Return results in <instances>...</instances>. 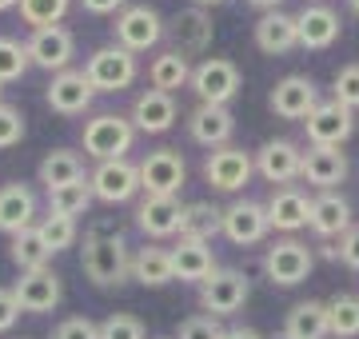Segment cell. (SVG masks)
I'll use <instances>...</instances> for the list:
<instances>
[{
	"label": "cell",
	"instance_id": "1",
	"mask_svg": "<svg viewBox=\"0 0 359 339\" xmlns=\"http://www.w3.org/2000/svg\"><path fill=\"white\" fill-rule=\"evenodd\" d=\"M80 268L96 287H120L132 279V251L120 232H92L80 248Z\"/></svg>",
	"mask_w": 359,
	"mask_h": 339
},
{
	"label": "cell",
	"instance_id": "2",
	"mask_svg": "<svg viewBox=\"0 0 359 339\" xmlns=\"http://www.w3.org/2000/svg\"><path fill=\"white\" fill-rule=\"evenodd\" d=\"M132 144H136V128L120 112H100V116H92L84 124V156H92L96 164H104V160H128Z\"/></svg>",
	"mask_w": 359,
	"mask_h": 339
},
{
	"label": "cell",
	"instance_id": "3",
	"mask_svg": "<svg viewBox=\"0 0 359 339\" xmlns=\"http://www.w3.org/2000/svg\"><path fill=\"white\" fill-rule=\"evenodd\" d=\"M188 88L196 92L200 104L228 108L231 100L240 96V88H244V76H240L236 60H228V56H208V60H200V64L192 68V84H188Z\"/></svg>",
	"mask_w": 359,
	"mask_h": 339
},
{
	"label": "cell",
	"instance_id": "4",
	"mask_svg": "<svg viewBox=\"0 0 359 339\" xmlns=\"http://www.w3.org/2000/svg\"><path fill=\"white\" fill-rule=\"evenodd\" d=\"M160 40H164V20H160V13H156L152 4H128L124 13H116V25H112L116 48L140 56L148 48H156Z\"/></svg>",
	"mask_w": 359,
	"mask_h": 339
},
{
	"label": "cell",
	"instance_id": "5",
	"mask_svg": "<svg viewBox=\"0 0 359 339\" xmlns=\"http://www.w3.org/2000/svg\"><path fill=\"white\" fill-rule=\"evenodd\" d=\"M316 268V256L304 240H295V235H283L276 240L268 251H264V275H268L276 287H295L304 284Z\"/></svg>",
	"mask_w": 359,
	"mask_h": 339
},
{
	"label": "cell",
	"instance_id": "6",
	"mask_svg": "<svg viewBox=\"0 0 359 339\" xmlns=\"http://www.w3.org/2000/svg\"><path fill=\"white\" fill-rule=\"evenodd\" d=\"M84 76H88L92 92H124V88L136 84L140 64H136V56L132 53L108 44V48H96V53L84 60Z\"/></svg>",
	"mask_w": 359,
	"mask_h": 339
},
{
	"label": "cell",
	"instance_id": "7",
	"mask_svg": "<svg viewBox=\"0 0 359 339\" xmlns=\"http://www.w3.org/2000/svg\"><path fill=\"white\" fill-rule=\"evenodd\" d=\"M136 168H140L144 196H176L180 200L184 184H188V164H184V156H180L176 148H156Z\"/></svg>",
	"mask_w": 359,
	"mask_h": 339
},
{
	"label": "cell",
	"instance_id": "8",
	"mask_svg": "<svg viewBox=\"0 0 359 339\" xmlns=\"http://www.w3.org/2000/svg\"><path fill=\"white\" fill-rule=\"evenodd\" d=\"M248 296H252V284L236 268H216L200 284V307H204V315H216V319L219 315H236L248 303Z\"/></svg>",
	"mask_w": 359,
	"mask_h": 339
},
{
	"label": "cell",
	"instance_id": "9",
	"mask_svg": "<svg viewBox=\"0 0 359 339\" xmlns=\"http://www.w3.org/2000/svg\"><path fill=\"white\" fill-rule=\"evenodd\" d=\"M25 48H28V64L44 68V72H65V68H72V56H76V36L65 25L32 28Z\"/></svg>",
	"mask_w": 359,
	"mask_h": 339
},
{
	"label": "cell",
	"instance_id": "10",
	"mask_svg": "<svg viewBox=\"0 0 359 339\" xmlns=\"http://www.w3.org/2000/svg\"><path fill=\"white\" fill-rule=\"evenodd\" d=\"M311 148H344L355 132V112H347L339 100H320L304 120Z\"/></svg>",
	"mask_w": 359,
	"mask_h": 339
},
{
	"label": "cell",
	"instance_id": "11",
	"mask_svg": "<svg viewBox=\"0 0 359 339\" xmlns=\"http://www.w3.org/2000/svg\"><path fill=\"white\" fill-rule=\"evenodd\" d=\"M88 188L92 200H100V204H128L140 192V168L132 160H104L92 168Z\"/></svg>",
	"mask_w": 359,
	"mask_h": 339
},
{
	"label": "cell",
	"instance_id": "12",
	"mask_svg": "<svg viewBox=\"0 0 359 339\" xmlns=\"http://www.w3.org/2000/svg\"><path fill=\"white\" fill-rule=\"evenodd\" d=\"M252 172H256L252 152L236 148V144H224L216 152H208V160H204V180L212 184L216 192H240V188L252 180Z\"/></svg>",
	"mask_w": 359,
	"mask_h": 339
},
{
	"label": "cell",
	"instance_id": "13",
	"mask_svg": "<svg viewBox=\"0 0 359 339\" xmlns=\"http://www.w3.org/2000/svg\"><path fill=\"white\" fill-rule=\"evenodd\" d=\"M13 296L20 303V312L28 315H48L60 307L65 300V284L52 268H40V272H20V279L13 284Z\"/></svg>",
	"mask_w": 359,
	"mask_h": 339
},
{
	"label": "cell",
	"instance_id": "14",
	"mask_svg": "<svg viewBox=\"0 0 359 339\" xmlns=\"http://www.w3.org/2000/svg\"><path fill=\"white\" fill-rule=\"evenodd\" d=\"M44 100L56 116H84L96 100V92H92L88 76H84V68H65V72H56L44 92Z\"/></svg>",
	"mask_w": 359,
	"mask_h": 339
},
{
	"label": "cell",
	"instance_id": "15",
	"mask_svg": "<svg viewBox=\"0 0 359 339\" xmlns=\"http://www.w3.org/2000/svg\"><path fill=\"white\" fill-rule=\"evenodd\" d=\"M271 232L268 223V208L259 200H236L224 208V235H228L236 248H252V244H264Z\"/></svg>",
	"mask_w": 359,
	"mask_h": 339
},
{
	"label": "cell",
	"instance_id": "16",
	"mask_svg": "<svg viewBox=\"0 0 359 339\" xmlns=\"http://www.w3.org/2000/svg\"><path fill=\"white\" fill-rule=\"evenodd\" d=\"M256 172L264 176L268 184H280L287 188L292 180H299V168H304V152L295 140H264L256 156Z\"/></svg>",
	"mask_w": 359,
	"mask_h": 339
},
{
	"label": "cell",
	"instance_id": "17",
	"mask_svg": "<svg viewBox=\"0 0 359 339\" xmlns=\"http://www.w3.org/2000/svg\"><path fill=\"white\" fill-rule=\"evenodd\" d=\"M295 32H299V48L323 53V48H332L339 40L344 25H339V13L332 4H308V8L295 13Z\"/></svg>",
	"mask_w": 359,
	"mask_h": 339
},
{
	"label": "cell",
	"instance_id": "18",
	"mask_svg": "<svg viewBox=\"0 0 359 339\" xmlns=\"http://www.w3.org/2000/svg\"><path fill=\"white\" fill-rule=\"evenodd\" d=\"M316 104H320V88L311 76H283L268 96V108L280 120H308Z\"/></svg>",
	"mask_w": 359,
	"mask_h": 339
},
{
	"label": "cell",
	"instance_id": "19",
	"mask_svg": "<svg viewBox=\"0 0 359 339\" xmlns=\"http://www.w3.org/2000/svg\"><path fill=\"white\" fill-rule=\"evenodd\" d=\"M164 32H172V48H176L180 56L208 53V48H212V36H216L208 8H196V4L192 8H184L172 25H164Z\"/></svg>",
	"mask_w": 359,
	"mask_h": 339
},
{
	"label": "cell",
	"instance_id": "20",
	"mask_svg": "<svg viewBox=\"0 0 359 339\" xmlns=\"http://www.w3.org/2000/svg\"><path fill=\"white\" fill-rule=\"evenodd\" d=\"M231 132H236V116H231V108L196 104L192 116H188V136H192L200 148H208V152H216V148L231 144Z\"/></svg>",
	"mask_w": 359,
	"mask_h": 339
},
{
	"label": "cell",
	"instance_id": "21",
	"mask_svg": "<svg viewBox=\"0 0 359 339\" xmlns=\"http://www.w3.org/2000/svg\"><path fill=\"white\" fill-rule=\"evenodd\" d=\"M132 128H136V136H164L172 124H176V96H168V92H140L136 100H132Z\"/></svg>",
	"mask_w": 359,
	"mask_h": 339
},
{
	"label": "cell",
	"instance_id": "22",
	"mask_svg": "<svg viewBox=\"0 0 359 339\" xmlns=\"http://www.w3.org/2000/svg\"><path fill=\"white\" fill-rule=\"evenodd\" d=\"M347 172H351V164H347V156L339 148H308L299 180H308L316 192H335L347 180Z\"/></svg>",
	"mask_w": 359,
	"mask_h": 339
},
{
	"label": "cell",
	"instance_id": "23",
	"mask_svg": "<svg viewBox=\"0 0 359 339\" xmlns=\"http://www.w3.org/2000/svg\"><path fill=\"white\" fill-rule=\"evenodd\" d=\"M180 216H184V204L176 196H144L136 204V228H140L148 240H168V235H180Z\"/></svg>",
	"mask_w": 359,
	"mask_h": 339
},
{
	"label": "cell",
	"instance_id": "24",
	"mask_svg": "<svg viewBox=\"0 0 359 339\" xmlns=\"http://www.w3.org/2000/svg\"><path fill=\"white\" fill-rule=\"evenodd\" d=\"M268 223L276 228V232H283V235H295L299 228H308V216H311V200H308V192H299V188H276L268 196Z\"/></svg>",
	"mask_w": 359,
	"mask_h": 339
},
{
	"label": "cell",
	"instance_id": "25",
	"mask_svg": "<svg viewBox=\"0 0 359 339\" xmlns=\"http://www.w3.org/2000/svg\"><path fill=\"white\" fill-rule=\"evenodd\" d=\"M351 204L347 196L339 192H320V196H311V216H308V228L320 240H344L347 228H351Z\"/></svg>",
	"mask_w": 359,
	"mask_h": 339
},
{
	"label": "cell",
	"instance_id": "26",
	"mask_svg": "<svg viewBox=\"0 0 359 339\" xmlns=\"http://www.w3.org/2000/svg\"><path fill=\"white\" fill-rule=\"evenodd\" d=\"M36 223V192L28 184H0V232L20 235Z\"/></svg>",
	"mask_w": 359,
	"mask_h": 339
},
{
	"label": "cell",
	"instance_id": "27",
	"mask_svg": "<svg viewBox=\"0 0 359 339\" xmlns=\"http://www.w3.org/2000/svg\"><path fill=\"white\" fill-rule=\"evenodd\" d=\"M168 256H172V279H180V284L200 287L208 275L216 272V256H212V248L200 244V240H180V244L168 248Z\"/></svg>",
	"mask_w": 359,
	"mask_h": 339
},
{
	"label": "cell",
	"instance_id": "28",
	"mask_svg": "<svg viewBox=\"0 0 359 339\" xmlns=\"http://www.w3.org/2000/svg\"><path fill=\"white\" fill-rule=\"evenodd\" d=\"M256 48L264 56H287L292 48H299V32H295L292 13H264L256 20Z\"/></svg>",
	"mask_w": 359,
	"mask_h": 339
},
{
	"label": "cell",
	"instance_id": "29",
	"mask_svg": "<svg viewBox=\"0 0 359 339\" xmlns=\"http://www.w3.org/2000/svg\"><path fill=\"white\" fill-rule=\"evenodd\" d=\"M36 180L44 184V192H56V188H68V184L88 180V176H84V156L72 152V148H52L48 156L40 160Z\"/></svg>",
	"mask_w": 359,
	"mask_h": 339
},
{
	"label": "cell",
	"instance_id": "30",
	"mask_svg": "<svg viewBox=\"0 0 359 339\" xmlns=\"http://www.w3.org/2000/svg\"><path fill=\"white\" fill-rule=\"evenodd\" d=\"M216 235H224V208L208 204V200L184 204V216H180V240H200V244H212Z\"/></svg>",
	"mask_w": 359,
	"mask_h": 339
},
{
	"label": "cell",
	"instance_id": "31",
	"mask_svg": "<svg viewBox=\"0 0 359 339\" xmlns=\"http://www.w3.org/2000/svg\"><path fill=\"white\" fill-rule=\"evenodd\" d=\"M327 335H332V331H327V303L304 300L287 312L280 339H327Z\"/></svg>",
	"mask_w": 359,
	"mask_h": 339
},
{
	"label": "cell",
	"instance_id": "32",
	"mask_svg": "<svg viewBox=\"0 0 359 339\" xmlns=\"http://www.w3.org/2000/svg\"><path fill=\"white\" fill-rule=\"evenodd\" d=\"M148 80H152L156 92L176 96L180 88L192 84V64H188V56H180L176 48H168V53H160L152 64H148Z\"/></svg>",
	"mask_w": 359,
	"mask_h": 339
},
{
	"label": "cell",
	"instance_id": "33",
	"mask_svg": "<svg viewBox=\"0 0 359 339\" xmlns=\"http://www.w3.org/2000/svg\"><path fill=\"white\" fill-rule=\"evenodd\" d=\"M132 279L144 287H164L172 284V256L160 244H144L132 251Z\"/></svg>",
	"mask_w": 359,
	"mask_h": 339
},
{
	"label": "cell",
	"instance_id": "34",
	"mask_svg": "<svg viewBox=\"0 0 359 339\" xmlns=\"http://www.w3.org/2000/svg\"><path fill=\"white\" fill-rule=\"evenodd\" d=\"M8 256H13V263L20 272H40V268H48V260H52V251H48V244H44V235L36 232V223L25 228L20 235H13Z\"/></svg>",
	"mask_w": 359,
	"mask_h": 339
},
{
	"label": "cell",
	"instance_id": "35",
	"mask_svg": "<svg viewBox=\"0 0 359 339\" xmlns=\"http://www.w3.org/2000/svg\"><path fill=\"white\" fill-rule=\"evenodd\" d=\"M327 331L335 339H359V296H332L327 300Z\"/></svg>",
	"mask_w": 359,
	"mask_h": 339
},
{
	"label": "cell",
	"instance_id": "36",
	"mask_svg": "<svg viewBox=\"0 0 359 339\" xmlns=\"http://www.w3.org/2000/svg\"><path fill=\"white\" fill-rule=\"evenodd\" d=\"M88 208H92V188H88V180L68 184V188H56V192H48V212H56V216H68V220H76V216H84Z\"/></svg>",
	"mask_w": 359,
	"mask_h": 339
},
{
	"label": "cell",
	"instance_id": "37",
	"mask_svg": "<svg viewBox=\"0 0 359 339\" xmlns=\"http://www.w3.org/2000/svg\"><path fill=\"white\" fill-rule=\"evenodd\" d=\"M36 232L44 235V244H48V251L56 256V251H68L72 244H76V220H68V216H56V212H48V216H40L36 220Z\"/></svg>",
	"mask_w": 359,
	"mask_h": 339
},
{
	"label": "cell",
	"instance_id": "38",
	"mask_svg": "<svg viewBox=\"0 0 359 339\" xmlns=\"http://www.w3.org/2000/svg\"><path fill=\"white\" fill-rule=\"evenodd\" d=\"M68 8H72V0H20L16 4V13H20V20L32 28H48V25H60L68 16Z\"/></svg>",
	"mask_w": 359,
	"mask_h": 339
},
{
	"label": "cell",
	"instance_id": "39",
	"mask_svg": "<svg viewBox=\"0 0 359 339\" xmlns=\"http://www.w3.org/2000/svg\"><path fill=\"white\" fill-rule=\"evenodd\" d=\"M28 72V48L13 36H0V88Z\"/></svg>",
	"mask_w": 359,
	"mask_h": 339
},
{
	"label": "cell",
	"instance_id": "40",
	"mask_svg": "<svg viewBox=\"0 0 359 339\" xmlns=\"http://www.w3.org/2000/svg\"><path fill=\"white\" fill-rule=\"evenodd\" d=\"M332 100H339V104L347 108V112H359V64H347L335 72L332 80Z\"/></svg>",
	"mask_w": 359,
	"mask_h": 339
},
{
	"label": "cell",
	"instance_id": "41",
	"mask_svg": "<svg viewBox=\"0 0 359 339\" xmlns=\"http://www.w3.org/2000/svg\"><path fill=\"white\" fill-rule=\"evenodd\" d=\"M100 339H148L144 324L128 312H112L108 319L100 324Z\"/></svg>",
	"mask_w": 359,
	"mask_h": 339
},
{
	"label": "cell",
	"instance_id": "42",
	"mask_svg": "<svg viewBox=\"0 0 359 339\" xmlns=\"http://www.w3.org/2000/svg\"><path fill=\"white\" fill-rule=\"evenodd\" d=\"M176 339H224V327H219L216 315H188L184 324H180Z\"/></svg>",
	"mask_w": 359,
	"mask_h": 339
},
{
	"label": "cell",
	"instance_id": "43",
	"mask_svg": "<svg viewBox=\"0 0 359 339\" xmlns=\"http://www.w3.org/2000/svg\"><path fill=\"white\" fill-rule=\"evenodd\" d=\"M20 140H25V112L13 104H0V152L16 148Z\"/></svg>",
	"mask_w": 359,
	"mask_h": 339
},
{
	"label": "cell",
	"instance_id": "44",
	"mask_svg": "<svg viewBox=\"0 0 359 339\" xmlns=\"http://www.w3.org/2000/svg\"><path fill=\"white\" fill-rule=\"evenodd\" d=\"M52 339H100V324H92L88 315H72L52 331Z\"/></svg>",
	"mask_w": 359,
	"mask_h": 339
},
{
	"label": "cell",
	"instance_id": "45",
	"mask_svg": "<svg viewBox=\"0 0 359 339\" xmlns=\"http://www.w3.org/2000/svg\"><path fill=\"white\" fill-rule=\"evenodd\" d=\"M16 319H20V303H16L13 287H0V335H4V331H13Z\"/></svg>",
	"mask_w": 359,
	"mask_h": 339
},
{
	"label": "cell",
	"instance_id": "46",
	"mask_svg": "<svg viewBox=\"0 0 359 339\" xmlns=\"http://www.w3.org/2000/svg\"><path fill=\"white\" fill-rule=\"evenodd\" d=\"M335 248H339V260H344L351 272H359V223H351V228H347V235L335 244Z\"/></svg>",
	"mask_w": 359,
	"mask_h": 339
},
{
	"label": "cell",
	"instance_id": "47",
	"mask_svg": "<svg viewBox=\"0 0 359 339\" xmlns=\"http://www.w3.org/2000/svg\"><path fill=\"white\" fill-rule=\"evenodd\" d=\"M80 8L92 16H116L128 8V0H80Z\"/></svg>",
	"mask_w": 359,
	"mask_h": 339
},
{
	"label": "cell",
	"instance_id": "48",
	"mask_svg": "<svg viewBox=\"0 0 359 339\" xmlns=\"http://www.w3.org/2000/svg\"><path fill=\"white\" fill-rule=\"evenodd\" d=\"M224 339H264L259 331H252V327H228L224 331Z\"/></svg>",
	"mask_w": 359,
	"mask_h": 339
},
{
	"label": "cell",
	"instance_id": "49",
	"mask_svg": "<svg viewBox=\"0 0 359 339\" xmlns=\"http://www.w3.org/2000/svg\"><path fill=\"white\" fill-rule=\"evenodd\" d=\"M248 4H252V8H259V16H264V13H276L283 0H248Z\"/></svg>",
	"mask_w": 359,
	"mask_h": 339
},
{
	"label": "cell",
	"instance_id": "50",
	"mask_svg": "<svg viewBox=\"0 0 359 339\" xmlns=\"http://www.w3.org/2000/svg\"><path fill=\"white\" fill-rule=\"evenodd\" d=\"M196 8H216V4H224V0H192Z\"/></svg>",
	"mask_w": 359,
	"mask_h": 339
},
{
	"label": "cell",
	"instance_id": "51",
	"mask_svg": "<svg viewBox=\"0 0 359 339\" xmlns=\"http://www.w3.org/2000/svg\"><path fill=\"white\" fill-rule=\"evenodd\" d=\"M20 0H0V13H8V8H16Z\"/></svg>",
	"mask_w": 359,
	"mask_h": 339
},
{
	"label": "cell",
	"instance_id": "52",
	"mask_svg": "<svg viewBox=\"0 0 359 339\" xmlns=\"http://www.w3.org/2000/svg\"><path fill=\"white\" fill-rule=\"evenodd\" d=\"M347 8H351V13L359 16V0H347Z\"/></svg>",
	"mask_w": 359,
	"mask_h": 339
},
{
	"label": "cell",
	"instance_id": "53",
	"mask_svg": "<svg viewBox=\"0 0 359 339\" xmlns=\"http://www.w3.org/2000/svg\"><path fill=\"white\" fill-rule=\"evenodd\" d=\"M0 104H4V88H0Z\"/></svg>",
	"mask_w": 359,
	"mask_h": 339
}]
</instances>
